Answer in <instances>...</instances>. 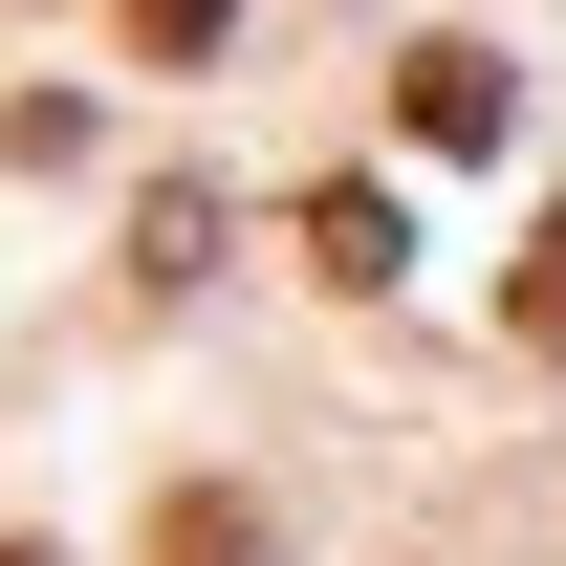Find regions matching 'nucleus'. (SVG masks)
Returning <instances> with one entry per match:
<instances>
[{
	"label": "nucleus",
	"instance_id": "4",
	"mask_svg": "<svg viewBox=\"0 0 566 566\" xmlns=\"http://www.w3.org/2000/svg\"><path fill=\"white\" fill-rule=\"evenodd\" d=\"M109 22H132L153 66H218V44H240V0H109Z\"/></svg>",
	"mask_w": 566,
	"mask_h": 566
},
{
	"label": "nucleus",
	"instance_id": "2",
	"mask_svg": "<svg viewBox=\"0 0 566 566\" xmlns=\"http://www.w3.org/2000/svg\"><path fill=\"white\" fill-rule=\"evenodd\" d=\"M305 262H327V283H392V262H415V218L370 197V175H327V197H305Z\"/></svg>",
	"mask_w": 566,
	"mask_h": 566
},
{
	"label": "nucleus",
	"instance_id": "6",
	"mask_svg": "<svg viewBox=\"0 0 566 566\" xmlns=\"http://www.w3.org/2000/svg\"><path fill=\"white\" fill-rule=\"evenodd\" d=\"M0 566H44V545H0Z\"/></svg>",
	"mask_w": 566,
	"mask_h": 566
},
{
	"label": "nucleus",
	"instance_id": "1",
	"mask_svg": "<svg viewBox=\"0 0 566 566\" xmlns=\"http://www.w3.org/2000/svg\"><path fill=\"white\" fill-rule=\"evenodd\" d=\"M392 109H415L436 153H480V132H501V44H415V66H392Z\"/></svg>",
	"mask_w": 566,
	"mask_h": 566
},
{
	"label": "nucleus",
	"instance_id": "3",
	"mask_svg": "<svg viewBox=\"0 0 566 566\" xmlns=\"http://www.w3.org/2000/svg\"><path fill=\"white\" fill-rule=\"evenodd\" d=\"M153 566H262V501H218V480H175V501H153Z\"/></svg>",
	"mask_w": 566,
	"mask_h": 566
},
{
	"label": "nucleus",
	"instance_id": "5",
	"mask_svg": "<svg viewBox=\"0 0 566 566\" xmlns=\"http://www.w3.org/2000/svg\"><path fill=\"white\" fill-rule=\"evenodd\" d=\"M523 349H566V218L523 240Z\"/></svg>",
	"mask_w": 566,
	"mask_h": 566
}]
</instances>
